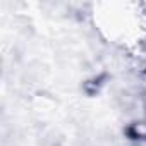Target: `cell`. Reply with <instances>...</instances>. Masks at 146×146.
Here are the masks:
<instances>
[]
</instances>
